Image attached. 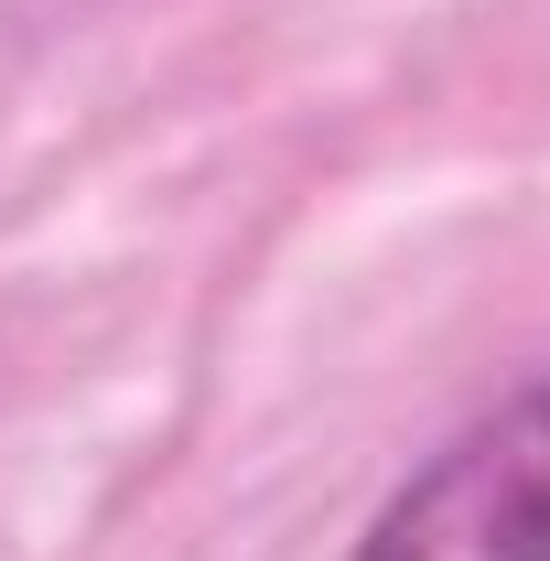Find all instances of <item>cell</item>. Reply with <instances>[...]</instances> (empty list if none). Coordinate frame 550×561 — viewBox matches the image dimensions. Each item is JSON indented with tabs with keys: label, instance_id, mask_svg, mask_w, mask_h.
I'll list each match as a JSON object with an SVG mask.
<instances>
[{
	"label": "cell",
	"instance_id": "cell-1",
	"mask_svg": "<svg viewBox=\"0 0 550 561\" xmlns=\"http://www.w3.org/2000/svg\"><path fill=\"white\" fill-rule=\"evenodd\" d=\"M345 561H550V378L465 421Z\"/></svg>",
	"mask_w": 550,
	"mask_h": 561
}]
</instances>
